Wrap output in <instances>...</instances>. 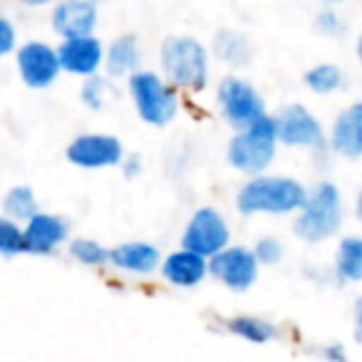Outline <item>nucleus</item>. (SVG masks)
Masks as SVG:
<instances>
[{
	"label": "nucleus",
	"instance_id": "obj_33",
	"mask_svg": "<svg viewBox=\"0 0 362 362\" xmlns=\"http://www.w3.org/2000/svg\"><path fill=\"white\" fill-rule=\"evenodd\" d=\"M23 6L28 8H40V6H47V3H52V0H21Z\"/></svg>",
	"mask_w": 362,
	"mask_h": 362
},
{
	"label": "nucleus",
	"instance_id": "obj_4",
	"mask_svg": "<svg viewBox=\"0 0 362 362\" xmlns=\"http://www.w3.org/2000/svg\"><path fill=\"white\" fill-rule=\"evenodd\" d=\"M278 129L273 117H261L253 124L238 129V134L228 144V164L243 174H261L271 166L273 156L278 149Z\"/></svg>",
	"mask_w": 362,
	"mask_h": 362
},
{
	"label": "nucleus",
	"instance_id": "obj_32",
	"mask_svg": "<svg viewBox=\"0 0 362 362\" xmlns=\"http://www.w3.org/2000/svg\"><path fill=\"white\" fill-rule=\"evenodd\" d=\"M322 355L325 357H330V360H345V350H342L340 345H330V347H325V350H322Z\"/></svg>",
	"mask_w": 362,
	"mask_h": 362
},
{
	"label": "nucleus",
	"instance_id": "obj_10",
	"mask_svg": "<svg viewBox=\"0 0 362 362\" xmlns=\"http://www.w3.org/2000/svg\"><path fill=\"white\" fill-rule=\"evenodd\" d=\"M124 146L112 134H82L70 141L67 159L80 169H110L122 166L124 161Z\"/></svg>",
	"mask_w": 362,
	"mask_h": 362
},
{
	"label": "nucleus",
	"instance_id": "obj_34",
	"mask_svg": "<svg viewBox=\"0 0 362 362\" xmlns=\"http://www.w3.org/2000/svg\"><path fill=\"white\" fill-rule=\"evenodd\" d=\"M355 211H357V218L362 221V192H360V197H357V206H355Z\"/></svg>",
	"mask_w": 362,
	"mask_h": 362
},
{
	"label": "nucleus",
	"instance_id": "obj_25",
	"mask_svg": "<svg viewBox=\"0 0 362 362\" xmlns=\"http://www.w3.org/2000/svg\"><path fill=\"white\" fill-rule=\"evenodd\" d=\"M110 251L112 248H105L102 243L92 241V238H75V241L70 243L72 258H75L77 263H82V266H92V268L110 263Z\"/></svg>",
	"mask_w": 362,
	"mask_h": 362
},
{
	"label": "nucleus",
	"instance_id": "obj_3",
	"mask_svg": "<svg viewBox=\"0 0 362 362\" xmlns=\"http://www.w3.org/2000/svg\"><path fill=\"white\" fill-rule=\"evenodd\" d=\"M342 223V197L335 184L322 181L308 194L305 206L293 221V233L305 243H320L335 236Z\"/></svg>",
	"mask_w": 362,
	"mask_h": 362
},
{
	"label": "nucleus",
	"instance_id": "obj_16",
	"mask_svg": "<svg viewBox=\"0 0 362 362\" xmlns=\"http://www.w3.org/2000/svg\"><path fill=\"white\" fill-rule=\"evenodd\" d=\"M330 149L347 159L362 156V102L340 112L330 132Z\"/></svg>",
	"mask_w": 362,
	"mask_h": 362
},
{
	"label": "nucleus",
	"instance_id": "obj_2",
	"mask_svg": "<svg viewBox=\"0 0 362 362\" xmlns=\"http://www.w3.org/2000/svg\"><path fill=\"white\" fill-rule=\"evenodd\" d=\"M161 70L176 90H204L209 80L206 47L189 35H171L161 45Z\"/></svg>",
	"mask_w": 362,
	"mask_h": 362
},
{
	"label": "nucleus",
	"instance_id": "obj_27",
	"mask_svg": "<svg viewBox=\"0 0 362 362\" xmlns=\"http://www.w3.org/2000/svg\"><path fill=\"white\" fill-rule=\"evenodd\" d=\"M253 251H256L261 266H276V263H281V258H283L281 241H278V238H273V236L261 238V241L256 243V248H253Z\"/></svg>",
	"mask_w": 362,
	"mask_h": 362
},
{
	"label": "nucleus",
	"instance_id": "obj_30",
	"mask_svg": "<svg viewBox=\"0 0 362 362\" xmlns=\"http://www.w3.org/2000/svg\"><path fill=\"white\" fill-rule=\"evenodd\" d=\"M122 171H124L127 179H134V176L141 171V159L136 154L124 156V161H122Z\"/></svg>",
	"mask_w": 362,
	"mask_h": 362
},
{
	"label": "nucleus",
	"instance_id": "obj_36",
	"mask_svg": "<svg viewBox=\"0 0 362 362\" xmlns=\"http://www.w3.org/2000/svg\"><path fill=\"white\" fill-rule=\"evenodd\" d=\"M325 3H340V0H325Z\"/></svg>",
	"mask_w": 362,
	"mask_h": 362
},
{
	"label": "nucleus",
	"instance_id": "obj_13",
	"mask_svg": "<svg viewBox=\"0 0 362 362\" xmlns=\"http://www.w3.org/2000/svg\"><path fill=\"white\" fill-rule=\"evenodd\" d=\"M52 30L65 37L92 35L97 28V6L95 0H60L52 8Z\"/></svg>",
	"mask_w": 362,
	"mask_h": 362
},
{
	"label": "nucleus",
	"instance_id": "obj_8",
	"mask_svg": "<svg viewBox=\"0 0 362 362\" xmlns=\"http://www.w3.org/2000/svg\"><path fill=\"white\" fill-rule=\"evenodd\" d=\"M228 238H231V231H228L226 218L216 209L204 206L194 211V216L189 218L187 231L181 236V246L211 258L228 246Z\"/></svg>",
	"mask_w": 362,
	"mask_h": 362
},
{
	"label": "nucleus",
	"instance_id": "obj_23",
	"mask_svg": "<svg viewBox=\"0 0 362 362\" xmlns=\"http://www.w3.org/2000/svg\"><path fill=\"white\" fill-rule=\"evenodd\" d=\"M305 87L315 95H330V92L340 90L342 87V70L332 62H322V65H315L305 72L303 77Z\"/></svg>",
	"mask_w": 362,
	"mask_h": 362
},
{
	"label": "nucleus",
	"instance_id": "obj_26",
	"mask_svg": "<svg viewBox=\"0 0 362 362\" xmlns=\"http://www.w3.org/2000/svg\"><path fill=\"white\" fill-rule=\"evenodd\" d=\"M110 95H112V85L105 77L100 75L85 77V85L80 90V100L85 102L87 110H95V112L102 110L107 105V100H110Z\"/></svg>",
	"mask_w": 362,
	"mask_h": 362
},
{
	"label": "nucleus",
	"instance_id": "obj_19",
	"mask_svg": "<svg viewBox=\"0 0 362 362\" xmlns=\"http://www.w3.org/2000/svg\"><path fill=\"white\" fill-rule=\"evenodd\" d=\"M214 55L228 67H248L253 60V47L241 33L221 30L214 37Z\"/></svg>",
	"mask_w": 362,
	"mask_h": 362
},
{
	"label": "nucleus",
	"instance_id": "obj_15",
	"mask_svg": "<svg viewBox=\"0 0 362 362\" xmlns=\"http://www.w3.org/2000/svg\"><path fill=\"white\" fill-rule=\"evenodd\" d=\"M67 226L65 218L55 216V214H40L37 211L30 221L25 223V241H28V253L35 256H47L55 251L60 243L67 241Z\"/></svg>",
	"mask_w": 362,
	"mask_h": 362
},
{
	"label": "nucleus",
	"instance_id": "obj_18",
	"mask_svg": "<svg viewBox=\"0 0 362 362\" xmlns=\"http://www.w3.org/2000/svg\"><path fill=\"white\" fill-rule=\"evenodd\" d=\"M139 40L134 35H119L110 45V50H107L105 65L112 77H127L139 70Z\"/></svg>",
	"mask_w": 362,
	"mask_h": 362
},
{
	"label": "nucleus",
	"instance_id": "obj_29",
	"mask_svg": "<svg viewBox=\"0 0 362 362\" xmlns=\"http://www.w3.org/2000/svg\"><path fill=\"white\" fill-rule=\"evenodd\" d=\"M16 50V28L8 18L0 21V55H11Z\"/></svg>",
	"mask_w": 362,
	"mask_h": 362
},
{
	"label": "nucleus",
	"instance_id": "obj_7",
	"mask_svg": "<svg viewBox=\"0 0 362 362\" xmlns=\"http://www.w3.org/2000/svg\"><path fill=\"white\" fill-rule=\"evenodd\" d=\"M273 119H276L281 144L300 146V149H313V151H325V146L330 144V141H325V132H322L320 122L303 105L283 107Z\"/></svg>",
	"mask_w": 362,
	"mask_h": 362
},
{
	"label": "nucleus",
	"instance_id": "obj_24",
	"mask_svg": "<svg viewBox=\"0 0 362 362\" xmlns=\"http://www.w3.org/2000/svg\"><path fill=\"white\" fill-rule=\"evenodd\" d=\"M0 253L3 258H16L21 253H28L25 228L16 223V218L6 216L0 221Z\"/></svg>",
	"mask_w": 362,
	"mask_h": 362
},
{
	"label": "nucleus",
	"instance_id": "obj_20",
	"mask_svg": "<svg viewBox=\"0 0 362 362\" xmlns=\"http://www.w3.org/2000/svg\"><path fill=\"white\" fill-rule=\"evenodd\" d=\"M335 273L345 283L362 281V236H347L335 251Z\"/></svg>",
	"mask_w": 362,
	"mask_h": 362
},
{
	"label": "nucleus",
	"instance_id": "obj_6",
	"mask_svg": "<svg viewBox=\"0 0 362 362\" xmlns=\"http://www.w3.org/2000/svg\"><path fill=\"white\" fill-rule=\"evenodd\" d=\"M218 107L221 115L233 129H243V127L253 124L261 117H266V105L263 97L251 82L241 80V77H226L218 85Z\"/></svg>",
	"mask_w": 362,
	"mask_h": 362
},
{
	"label": "nucleus",
	"instance_id": "obj_12",
	"mask_svg": "<svg viewBox=\"0 0 362 362\" xmlns=\"http://www.w3.org/2000/svg\"><path fill=\"white\" fill-rule=\"evenodd\" d=\"M57 55H60V65L70 75L90 77L97 75L100 65H105V47L97 37L82 35V37H65L62 45L57 47Z\"/></svg>",
	"mask_w": 362,
	"mask_h": 362
},
{
	"label": "nucleus",
	"instance_id": "obj_9",
	"mask_svg": "<svg viewBox=\"0 0 362 362\" xmlns=\"http://www.w3.org/2000/svg\"><path fill=\"white\" fill-rule=\"evenodd\" d=\"M258 266H261V261H258L256 251L246 246H226L216 256L209 258L211 276L238 293L248 291L258 281Z\"/></svg>",
	"mask_w": 362,
	"mask_h": 362
},
{
	"label": "nucleus",
	"instance_id": "obj_14",
	"mask_svg": "<svg viewBox=\"0 0 362 362\" xmlns=\"http://www.w3.org/2000/svg\"><path fill=\"white\" fill-rule=\"evenodd\" d=\"M161 273L164 278L176 288H194L206 278L209 271V258L202 253L192 251V248H184L174 251L161 261Z\"/></svg>",
	"mask_w": 362,
	"mask_h": 362
},
{
	"label": "nucleus",
	"instance_id": "obj_22",
	"mask_svg": "<svg viewBox=\"0 0 362 362\" xmlns=\"http://www.w3.org/2000/svg\"><path fill=\"white\" fill-rule=\"evenodd\" d=\"M3 211H6V216L16 218V221H30L37 214V199L33 194V189L25 187V184L13 187L3 199Z\"/></svg>",
	"mask_w": 362,
	"mask_h": 362
},
{
	"label": "nucleus",
	"instance_id": "obj_5",
	"mask_svg": "<svg viewBox=\"0 0 362 362\" xmlns=\"http://www.w3.org/2000/svg\"><path fill=\"white\" fill-rule=\"evenodd\" d=\"M129 95L136 115L151 127H166L179 112L174 85H166L156 72L136 70L134 75H129Z\"/></svg>",
	"mask_w": 362,
	"mask_h": 362
},
{
	"label": "nucleus",
	"instance_id": "obj_28",
	"mask_svg": "<svg viewBox=\"0 0 362 362\" xmlns=\"http://www.w3.org/2000/svg\"><path fill=\"white\" fill-rule=\"evenodd\" d=\"M315 30L317 33H322V35H327V37H335V35H340L342 33V21H340V16H337L335 11H320L315 16Z\"/></svg>",
	"mask_w": 362,
	"mask_h": 362
},
{
	"label": "nucleus",
	"instance_id": "obj_1",
	"mask_svg": "<svg viewBox=\"0 0 362 362\" xmlns=\"http://www.w3.org/2000/svg\"><path fill=\"white\" fill-rule=\"evenodd\" d=\"M308 189L291 176H253L236 194V209L251 214H293L308 202Z\"/></svg>",
	"mask_w": 362,
	"mask_h": 362
},
{
	"label": "nucleus",
	"instance_id": "obj_31",
	"mask_svg": "<svg viewBox=\"0 0 362 362\" xmlns=\"http://www.w3.org/2000/svg\"><path fill=\"white\" fill-rule=\"evenodd\" d=\"M352 317H355V330H352V335H355V340L362 345V296L355 300V308H352Z\"/></svg>",
	"mask_w": 362,
	"mask_h": 362
},
{
	"label": "nucleus",
	"instance_id": "obj_35",
	"mask_svg": "<svg viewBox=\"0 0 362 362\" xmlns=\"http://www.w3.org/2000/svg\"><path fill=\"white\" fill-rule=\"evenodd\" d=\"M357 60H360V65H362V35H360V40H357Z\"/></svg>",
	"mask_w": 362,
	"mask_h": 362
},
{
	"label": "nucleus",
	"instance_id": "obj_21",
	"mask_svg": "<svg viewBox=\"0 0 362 362\" xmlns=\"http://www.w3.org/2000/svg\"><path fill=\"white\" fill-rule=\"evenodd\" d=\"M228 330H231L233 335L243 337V340L253 342V345H266V342H271L273 337L278 335L273 322L263 320V317H253V315H238V317H233V320H228Z\"/></svg>",
	"mask_w": 362,
	"mask_h": 362
},
{
	"label": "nucleus",
	"instance_id": "obj_17",
	"mask_svg": "<svg viewBox=\"0 0 362 362\" xmlns=\"http://www.w3.org/2000/svg\"><path fill=\"white\" fill-rule=\"evenodd\" d=\"M161 253L154 243L146 241H129L119 243L110 251V266L119 268V271L134 273V276H149L159 268Z\"/></svg>",
	"mask_w": 362,
	"mask_h": 362
},
{
	"label": "nucleus",
	"instance_id": "obj_11",
	"mask_svg": "<svg viewBox=\"0 0 362 362\" xmlns=\"http://www.w3.org/2000/svg\"><path fill=\"white\" fill-rule=\"evenodd\" d=\"M62 65L57 50H52L47 42H25L18 50V72H21L23 82L33 90H42L50 87L57 80Z\"/></svg>",
	"mask_w": 362,
	"mask_h": 362
}]
</instances>
